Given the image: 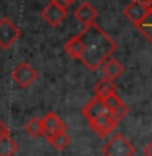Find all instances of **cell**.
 <instances>
[{"instance_id": "6da1fadb", "label": "cell", "mask_w": 152, "mask_h": 156, "mask_svg": "<svg viewBox=\"0 0 152 156\" xmlns=\"http://www.w3.org/2000/svg\"><path fill=\"white\" fill-rule=\"evenodd\" d=\"M78 37L83 47L80 62L90 72H97L98 68H101L103 63L116 52V41L108 33L103 31L97 23L85 26L78 33Z\"/></svg>"}, {"instance_id": "7a4b0ae2", "label": "cell", "mask_w": 152, "mask_h": 156, "mask_svg": "<svg viewBox=\"0 0 152 156\" xmlns=\"http://www.w3.org/2000/svg\"><path fill=\"white\" fill-rule=\"evenodd\" d=\"M103 156H134V145L121 133H115L103 145Z\"/></svg>"}, {"instance_id": "3957f363", "label": "cell", "mask_w": 152, "mask_h": 156, "mask_svg": "<svg viewBox=\"0 0 152 156\" xmlns=\"http://www.w3.org/2000/svg\"><path fill=\"white\" fill-rule=\"evenodd\" d=\"M12 78H13V81L17 83L18 88L26 90V88H29L34 81H36L38 72L34 70L28 62H20L18 65H15V68H13Z\"/></svg>"}, {"instance_id": "277c9868", "label": "cell", "mask_w": 152, "mask_h": 156, "mask_svg": "<svg viewBox=\"0 0 152 156\" xmlns=\"http://www.w3.org/2000/svg\"><path fill=\"white\" fill-rule=\"evenodd\" d=\"M21 36L20 28L8 18H0V47L8 49Z\"/></svg>"}, {"instance_id": "5b68a950", "label": "cell", "mask_w": 152, "mask_h": 156, "mask_svg": "<svg viewBox=\"0 0 152 156\" xmlns=\"http://www.w3.org/2000/svg\"><path fill=\"white\" fill-rule=\"evenodd\" d=\"M66 130H67L66 124H64L62 119L56 114V112L49 111L48 114L43 117V135L46 136L48 140L59 135V133H66Z\"/></svg>"}, {"instance_id": "8992f818", "label": "cell", "mask_w": 152, "mask_h": 156, "mask_svg": "<svg viewBox=\"0 0 152 156\" xmlns=\"http://www.w3.org/2000/svg\"><path fill=\"white\" fill-rule=\"evenodd\" d=\"M123 13H124V16L129 20L132 24L137 26V24L150 13V8H149V5L146 3V0H132V2H129L124 7V12Z\"/></svg>"}, {"instance_id": "52a82bcc", "label": "cell", "mask_w": 152, "mask_h": 156, "mask_svg": "<svg viewBox=\"0 0 152 156\" xmlns=\"http://www.w3.org/2000/svg\"><path fill=\"white\" fill-rule=\"evenodd\" d=\"M118 122L120 120L113 115V112H108V114L101 115L100 119H97L93 122H88V124H90V129H92L93 133L101 136V138H105V136H108L113 130L116 129Z\"/></svg>"}, {"instance_id": "ba28073f", "label": "cell", "mask_w": 152, "mask_h": 156, "mask_svg": "<svg viewBox=\"0 0 152 156\" xmlns=\"http://www.w3.org/2000/svg\"><path fill=\"white\" fill-rule=\"evenodd\" d=\"M66 16H67V8L57 5L56 2H52V0H49V3L43 8V12H41V18L49 24V26H54V28L59 26V24L64 21Z\"/></svg>"}, {"instance_id": "9c48e42d", "label": "cell", "mask_w": 152, "mask_h": 156, "mask_svg": "<svg viewBox=\"0 0 152 156\" xmlns=\"http://www.w3.org/2000/svg\"><path fill=\"white\" fill-rule=\"evenodd\" d=\"M108 112H110V109H108L105 99H100V98H97V96H93L92 99L82 107V115L85 117L88 122L100 119L101 115L108 114Z\"/></svg>"}, {"instance_id": "30bf717a", "label": "cell", "mask_w": 152, "mask_h": 156, "mask_svg": "<svg viewBox=\"0 0 152 156\" xmlns=\"http://www.w3.org/2000/svg\"><path fill=\"white\" fill-rule=\"evenodd\" d=\"M74 15H75L77 21L85 28V26H90V24L95 23V20L98 16V12H97V8H93V5H90L88 2H82L75 10H74Z\"/></svg>"}, {"instance_id": "8fae6325", "label": "cell", "mask_w": 152, "mask_h": 156, "mask_svg": "<svg viewBox=\"0 0 152 156\" xmlns=\"http://www.w3.org/2000/svg\"><path fill=\"white\" fill-rule=\"evenodd\" d=\"M101 72H103V76L108 78V80L115 81L116 78H120L123 75V72H124V67L121 65L120 62L116 60V58H108V60L101 65Z\"/></svg>"}, {"instance_id": "7c38bea8", "label": "cell", "mask_w": 152, "mask_h": 156, "mask_svg": "<svg viewBox=\"0 0 152 156\" xmlns=\"http://www.w3.org/2000/svg\"><path fill=\"white\" fill-rule=\"evenodd\" d=\"M93 93H95L97 98L106 101L110 96L116 94V85L111 80H108V78H101V80L93 86Z\"/></svg>"}, {"instance_id": "4fadbf2b", "label": "cell", "mask_w": 152, "mask_h": 156, "mask_svg": "<svg viewBox=\"0 0 152 156\" xmlns=\"http://www.w3.org/2000/svg\"><path fill=\"white\" fill-rule=\"evenodd\" d=\"M64 52H66L69 57L75 58V60H80L83 47H82V41H80V37H78V34L70 37L66 44H64Z\"/></svg>"}, {"instance_id": "5bb4252c", "label": "cell", "mask_w": 152, "mask_h": 156, "mask_svg": "<svg viewBox=\"0 0 152 156\" xmlns=\"http://www.w3.org/2000/svg\"><path fill=\"white\" fill-rule=\"evenodd\" d=\"M25 130H26V133L31 138L41 136L43 135V117H31L26 122V125H25Z\"/></svg>"}, {"instance_id": "9a60e30c", "label": "cell", "mask_w": 152, "mask_h": 156, "mask_svg": "<svg viewBox=\"0 0 152 156\" xmlns=\"http://www.w3.org/2000/svg\"><path fill=\"white\" fill-rule=\"evenodd\" d=\"M136 28L139 29V33H141L146 39H149V41L152 42V10H150V13L147 15V16L142 20V21L137 24Z\"/></svg>"}, {"instance_id": "2e32d148", "label": "cell", "mask_w": 152, "mask_h": 156, "mask_svg": "<svg viewBox=\"0 0 152 156\" xmlns=\"http://www.w3.org/2000/svg\"><path fill=\"white\" fill-rule=\"evenodd\" d=\"M18 151V145L10 136L7 140H0V156H13Z\"/></svg>"}, {"instance_id": "e0dca14e", "label": "cell", "mask_w": 152, "mask_h": 156, "mask_svg": "<svg viewBox=\"0 0 152 156\" xmlns=\"http://www.w3.org/2000/svg\"><path fill=\"white\" fill-rule=\"evenodd\" d=\"M48 141L51 143V146H52L54 150L61 151V150H64L69 143H70V136H69L67 132H66V133H59L56 136H52V138H49Z\"/></svg>"}, {"instance_id": "ac0fdd59", "label": "cell", "mask_w": 152, "mask_h": 156, "mask_svg": "<svg viewBox=\"0 0 152 156\" xmlns=\"http://www.w3.org/2000/svg\"><path fill=\"white\" fill-rule=\"evenodd\" d=\"M127 114H129V107H127V104H124V102L113 111V115H115L118 120H123L124 117H127Z\"/></svg>"}, {"instance_id": "d6986e66", "label": "cell", "mask_w": 152, "mask_h": 156, "mask_svg": "<svg viewBox=\"0 0 152 156\" xmlns=\"http://www.w3.org/2000/svg\"><path fill=\"white\" fill-rule=\"evenodd\" d=\"M105 102H106V106H108V109H110V112H113V111H115L118 106H121V104H123V101L120 99V96H118V94H113V96H110V98H108V99H106Z\"/></svg>"}, {"instance_id": "ffe728a7", "label": "cell", "mask_w": 152, "mask_h": 156, "mask_svg": "<svg viewBox=\"0 0 152 156\" xmlns=\"http://www.w3.org/2000/svg\"><path fill=\"white\" fill-rule=\"evenodd\" d=\"M7 138H10V130H8V127L0 120V140H7Z\"/></svg>"}, {"instance_id": "44dd1931", "label": "cell", "mask_w": 152, "mask_h": 156, "mask_svg": "<svg viewBox=\"0 0 152 156\" xmlns=\"http://www.w3.org/2000/svg\"><path fill=\"white\" fill-rule=\"evenodd\" d=\"M52 2H56L57 5H61V7H64V8H69L75 0H52Z\"/></svg>"}, {"instance_id": "7402d4cb", "label": "cell", "mask_w": 152, "mask_h": 156, "mask_svg": "<svg viewBox=\"0 0 152 156\" xmlns=\"http://www.w3.org/2000/svg\"><path fill=\"white\" fill-rule=\"evenodd\" d=\"M144 156H152V140L144 146Z\"/></svg>"}, {"instance_id": "603a6c76", "label": "cell", "mask_w": 152, "mask_h": 156, "mask_svg": "<svg viewBox=\"0 0 152 156\" xmlns=\"http://www.w3.org/2000/svg\"><path fill=\"white\" fill-rule=\"evenodd\" d=\"M146 3H147V5H149V8L152 10V0H146Z\"/></svg>"}]
</instances>
